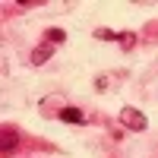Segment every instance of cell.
Segmentation results:
<instances>
[{
    "mask_svg": "<svg viewBox=\"0 0 158 158\" xmlns=\"http://www.w3.org/2000/svg\"><path fill=\"white\" fill-rule=\"evenodd\" d=\"M120 123H123L127 130H133V133H142V130L149 127L146 114H142V111H136V108H123V111H120Z\"/></svg>",
    "mask_w": 158,
    "mask_h": 158,
    "instance_id": "cell-1",
    "label": "cell"
},
{
    "mask_svg": "<svg viewBox=\"0 0 158 158\" xmlns=\"http://www.w3.org/2000/svg\"><path fill=\"white\" fill-rule=\"evenodd\" d=\"M60 120H63V123H82L85 117H82L79 108H63V111H60Z\"/></svg>",
    "mask_w": 158,
    "mask_h": 158,
    "instance_id": "cell-2",
    "label": "cell"
},
{
    "mask_svg": "<svg viewBox=\"0 0 158 158\" xmlns=\"http://www.w3.org/2000/svg\"><path fill=\"white\" fill-rule=\"evenodd\" d=\"M51 57V48L48 44H41V48H35V54H32V63H35V67H41V63Z\"/></svg>",
    "mask_w": 158,
    "mask_h": 158,
    "instance_id": "cell-3",
    "label": "cell"
},
{
    "mask_svg": "<svg viewBox=\"0 0 158 158\" xmlns=\"http://www.w3.org/2000/svg\"><path fill=\"white\" fill-rule=\"evenodd\" d=\"M13 146H16V133L6 127V130H3V152H13Z\"/></svg>",
    "mask_w": 158,
    "mask_h": 158,
    "instance_id": "cell-4",
    "label": "cell"
},
{
    "mask_svg": "<svg viewBox=\"0 0 158 158\" xmlns=\"http://www.w3.org/2000/svg\"><path fill=\"white\" fill-rule=\"evenodd\" d=\"M117 41H120L123 48H133V44H136V35H130V32H123V35H117Z\"/></svg>",
    "mask_w": 158,
    "mask_h": 158,
    "instance_id": "cell-5",
    "label": "cell"
},
{
    "mask_svg": "<svg viewBox=\"0 0 158 158\" xmlns=\"http://www.w3.org/2000/svg\"><path fill=\"white\" fill-rule=\"evenodd\" d=\"M48 38H51V41H54V44H60L63 38H67V35H63L60 29H51V32H48Z\"/></svg>",
    "mask_w": 158,
    "mask_h": 158,
    "instance_id": "cell-6",
    "label": "cell"
},
{
    "mask_svg": "<svg viewBox=\"0 0 158 158\" xmlns=\"http://www.w3.org/2000/svg\"><path fill=\"white\" fill-rule=\"evenodd\" d=\"M98 38H101V41H111V38H117V35H114V32H108V29H101V32H98Z\"/></svg>",
    "mask_w": 158,
    "mask_h": 158,
    "instance_id": "cell-7",
    "label": "cell"
}]
</instances>
